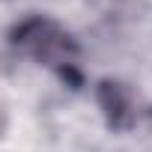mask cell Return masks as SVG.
<instances>
[{
	"mask_svg": "<svg viewBox=\"0 0 152 152\" xmlns=\"http://www.w3.org/2000/svg\"><path fill=\"white\" fill-rule=\"evenodd\" d=\"M15 45H21L36 60L54 66L69 84H81V72L75 63V42L48 18H30L15 30Z\"/></svg>",
	"mask_w": 152,
	"mask_h": 152,
	"instance_id": "1",
	"label": "cell"
},
{
	"mask_svg": "<svg viewBox=\"0 0 152 152\" xmlns=\"http://www.w3.org/2000/svg\"><path fill=\"white\" fill-rule=\"evenodd\" d=\"M99 99H102V107L107 110V116L116 122V125H128V119H131V99H128V93L119 87V84H104L102 87V93H99Z\"/></svg>",
	"mask_w": 152,
	"mask_h": 152,
	"instance_id": "2",
	"label": "cell"
},
{
	"mask_svg": "<svg viewBox=\"0 0 152 152\" xmlns=\"http://www.w3.org/2000/svg\"><path fill=\"white\" fill-rule=\"evenodd\" d=\"M0 131H3V119H0Z\"/></svg>",
	"mask_w": 152,
	"mask_h": 152,
	"instance_id": "3",
	"label": "cell"
}]
</instances>
